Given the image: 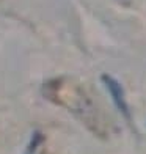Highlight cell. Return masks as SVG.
I'll return each mask as SVG.
<instances>
[{
    "mask_svg": "<svg viewBox=\"0 0 146 154\" xmlns=\"http://www.w3.org/2000/svg\"><path fill=\"white\" fill-rule=\"evenodd\" d=\"M43 134L41 132H35L33 137H32V142H30V146H29V149H27V154H33V151H36V148L43 143Z\"/></svg>",
    "mask_w": 146,
    "mask_h": 154,
    "instance_id": "7a4b0ae2",
    "label": "cell"
},
{
    "mask_svg": "<svg viewBox=\"0 0 146 154\" xmlns=\"http://www.w3.org/2000/svg\"><path fill=\"white\" fill-rule=\"evenodd\" d=\"M102 82H104V85L107 87L116 109L121 112L126 120H130V110H129V106L126 102V96H124V90L121 87V83L118 82L115 77L108 75V74H102Z\"/></svg>",
    "mask_w": 146,
    "mask_h": 154,
    "instance_id": "6da1fadb",
    "label": "cell"
}]
</instances>
